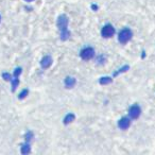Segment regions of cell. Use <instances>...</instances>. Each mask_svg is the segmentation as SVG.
I'll return each mask as SVG.
<instances>
[{"mask_svg":"<svg viewBox=\"0 0 155 155\" xmlns=\"http://www.w3.org/2000/svg\"><path fill=\"white\" fill-rule=\"evenodd\" d=\"M75 78H71V77L66 78V80H65L66 87H68V88H71V87L75 86Z\"/></svg>","mask_w":155,"mask_h":155,"instance_id":"obj_8","label":"cell"},{"mask_svg":"<svg viewBox=\"0 0 155 155\" xmlns=\"http://www.w3.org/2000/svg\"><path fill=\"white\" fill-rule=\"evenodd\" d=\"M130 125H131V121L127 117L121 118L120 120H119V122H118V127H120L121 130H127V129L130 127Z\"/></svg>","mask_w":155,"mask_h":155,"instance_id":"obj_6","label":"cell"},{"mask_svg":"<svg viewBox=\"0 0 155 155\" xmlns=\"http://www.w3.org/2000/svg\"><path fill=\"white\" fill-rule=\"evenodd\" d=\"M27 95H28V90H27V89H24V90L21 91V93L19 95V98H20V99H24V98H25V97L27 96Z\"/></svg>","mask_w":155,"mask_h":155,"instance_id":"obj_12","label":"cell"},{"mask_svg":"<svg viewBox=\"0 0 155 155\" xmlns=\"http://www.w3.org/2000/svg\"><path fill=\"white\" fill-rule=\"evenodd\" d=\"M25 1H28V2H30V1H33V0H25Z\"/></svg>","mask_w":155,"mask_h":155,"instance_id":"obj_14","label":"cell"},{"mask_svg":"<svg viewBox=\"0 0 155 155\" xmlns=\"http://www.w3.org/2000/svg\"><path fill=\"white\" fill-rule=\"evenodd\" d=\"M26 137H28V140H30L32 137V133H28V135H26Z\"/></svg>","mask_w":155,"mask_h":155,"instance_id":"obj_13","label":"cell"},{"mask_svg":"<svg viewBox=\"0 0 155 155\" xmlns=\"http://www.w3.org/2000/svg\"><path fill=\"white\" fill-rule=\"evenodd\" d=\"M114 34H115V28H114L112 25L104 26V27L102 28V30H101V35L105 38L112 37Z\"/></svg>","mask_w":155,"mask_h":155,"instance_id":"obj_3","label":"cell"},{"mask_svg":"<svg viewBox=\"0 0 155 155\" xmlns=\"http://www.w3.org/2000/svg\"><path fill=\"white\" fill-rule=\"evenodd\" d=\"M57 27H59L60 31H61V38L62 39H66L68 38L70 35L68 31H67V27H68V18L66 15H61L57 19Z\"/></svg>","mask_w":155,"mask_h":155,"instance_id":"obj_1","label":"cell"},{"mask_svg":"<svg viewBox=\"0 0 155 155\" xmlns=\"http://www.w3.org/2000/svg\"><path fill=\"white\" fill-rule=\"evenodd\" d=\"M132 36H133L132 31H131L130 29L127 28V29L121 30L120 33H119V37H118V39H119V42H120L121 44H125L132 38Z\"/></svg>","mask_w":155,"mask_h":155,"instance_id":"obj_2","label":"cell"},{"mask_svg":"<svg viewBox=\"0 0 155 155\" xmlns=\"http://www.w3.org/2000/svg\"><path fill=\"white\" fill-rule=\"evenodd\" d=\"M81 57L85 61H88V60L93 59V55H95V50L93 48H90V47H86V48H84L80 53Z\"/></svg>","mask_w":155,"mask_h":155,"instance_id":"obj_4","label":"cell"},{"mask_svg":"<svg viewBox=\"0 0 155 155\" xmlns=\"http://www.w3.org/2000/svg\"><path fill=\"white\" fill-rule=\"evenodd\" d=\"M112 82V79L111 78H102L101 81H100V83L101 84H109Z\"/></svg>","mask_w":155,"mask_h":155,"instance_id":"obj_11","label":"cell"},{"mask_svg":"<svg viewBox=\"0 0 155 155\" xmlns=\"http://www.w3.org/2000/svg\"><path fill=\"white\" fill-rule=\"evenodd\" d=\"M0 20H1V17H0Z\"/></svg>","mask_w":155,"mask_h":155,"instance_id":"obj_15","label":"cell"},{"mask_svg":"<svg viewBox=\"0 0 155 155\" xmlns=\"http://www.w3.org/2000/svg\"><path fill=\"white\" fill-rule=\"evenodd\" d=\"M75 120V115L73 114H69L65 117L64 121H65V123H69V122H72V121Z\"/></svg>","mask_w":155,"mask_h":155,"instance_id":"obj_9","label":"cell"},{"mask_svg":"<svg viewBox=\"0 0 155 155\" xmlns=\"http://www.w3.org/2000/svg\"><path fill=\"white\" fill-rule=\"evenodd\" d=\"M31 149H30V146L29 145H25V146L21 147V153L22 154H27V153H30Z\"/></svg>","mask_w":155,"mask_h":155,"instance_id":"obj_10","label":"cell"},{"mask_svg":"<svg viewBox=\"0 0 155 155\" xmlns=\"http://www.w3.org/2000/svg\"><path fill=\"white\" fill-rule=\"evenodd\" d=\"M51 64H52V59L49 55L44 56L43 59H42V62H40V65H42L43 68H48V67L51 66Z\"/></svg>","mask_w":155,"mask_h":155,"instance_id":"obj_7","label":"cell"},{"mask_svg":"<svg viewBox=\"0 0 155 155\" xmlns=\"http://www.w3.org/2000/svg\"><path fill=\"white\" fill-rule=\"evenodd\" d=\"M140 113H141V109L138 105H133L130 107V111H129V115L131 118L133 119H137V118L140 116Z\"/></svg>","mask_w":155,"mask_h":155,"instance_id":"obj_5","label":"cell"}]
</instances>
